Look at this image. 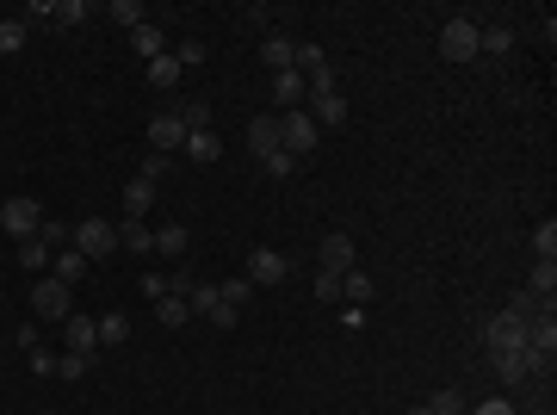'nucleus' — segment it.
Returning <instances> with one entry per match:
<instances>
[{
    "mask_svg": "<svg viewBox=\"0 0 557 415\" xmlns=\"http://www.w3.org/2000/svg\"><path fill=\"white\" fill-rule=\"evenodd\" d=\"M149 149H155V155L186 149V118H180V105H168V112H155V118H149Z\"/></svg>",
    "mask_w": 557,
    "mask_h": 415,
    "instance_id": "39448f33",
    "label": "nucleus"
},
{
    "mask_svg": "<svg viewBox=\"0 0 557 415\" xmlns=\"http://www.w3.org/2000/svg\"><path fill=\"white\" fill-rule=\"evenodd\" d=\"M533 248H539V261H557V217H545V223L533 230Z\"/></svg>",
    "mask_w": 557,
    "mask_h": 415,
    "instance_id": "473e14b6",
    "label": "nucleus"
},
{
    "mask_svg": "<svg viewBox=\"0 0 557 415\" xmlns=\"http://www.w3.org/2000/svg\"><path fill=\"white\" fill-rule=\"evenodd\" d=\"M131 44H137L149 63H155V56H168V37H161V25H137V32H131Z\"/></svg>",
    "mask_w": 557,
    "mask_h": 415,
    "instance_id": "b1692460",
    "label": "nucleus"
},
{
    "mask_svg": "<svg viewBox=\"0 0 557 415\" xmlns=\"http://www.w3.org/2000/svg\"><path fill=\"white\" fill-rule=\"evenodd\" d=\"M526 291H533V298H552V291H557V261H539V267H533V285H526Z\"/></svg>",
    "mask_w": 557,
    "mask_h": 415,
    "instance_id": "7c9ffc66",
    "label": "nucleus"
},
{
    "mask_svg": "<svg viewBox=\"0 0 557 415\" xmlns=\"http://www.w3.org/2000/svg\"><path fill=\"white\" fill-rule=\"evenodd\" d=\"M477 19L471 13H458V19H446V32H440V56L446 63H477Z\"/></svg>",
    "mask_w": 557,
    "mask_h": 415,
    "instance_id": "f257e3e1",
    "label": "nucleus"
},
{
    "mask_svg": "<svg viewBox=\"0 0 557 415\" xmlns=\"http://www.w3.org/2000/svg\"><path fill=\"white\" fill-rule=\"evenodd\" d=\"M316 143H322V131H316V118L304 112V105L278 118V149H285V155H310Z\"/></svg>",
    "mask_w": 557,
    "mask_h": 415,
    "instance_id": "f03ea898",
    "label": "nucleus"
},
{
    "mask_svg": "<svg viewBox=\"0 0 557 415\" xmlns=\"http://www.w3.org/2000/svg\"><path fill=\"white\" fill-rule=\"evenodd\" d=\"M260 168L273 173V180H285V173H298V155H285V149H273V155H267Z\"/></svg>",
    "mask_w": 557,
    "mask_h": 415,
    "instance_id": "f704fd0d",
    "label": "nucleus"
},
{
    "mask_svg": "<svg viewBox=\"0 0 557 415\" xmlns=\"http://www.w3.org/2000/svg\"><path fill=\"white\" fill-rule=\"evenodd\" d=\"M186 242H192V236H186V223H161V230H155V254H168V261H180Z\"/></svg>",
    "mask_w": 557,
    "mask_h": 415,
    "instance_id": "6ab92c4d",
    "label": "nucleus"
},
{
    "mask_svg": "<svg viewBox=\"0 0 557 415\" xmlns=\"http://www.w3.org/2000/svg\"><path fill=\"white\" fill-rule=\"evenodd\" d=\"M44 415H56V410H44Z\"/></svg>",
    "mask_w": 557,
    "mask_h": 415,
    "instance_id": "8fccbe9b",
    "label": "nucleus"
},
{
    "mask_svg": "<svg viewBox=\"0 0 557 415\" xmlns=\"http://www.w3.org/2000/svg\"><path fill=\"white\" fill-rule=\"evenodd\" d=\"M304 112L316 118V131H335V124H347V94L341 87H310Z\"/></svg>",
    "mask_w": 557,
    "mask_h": 415,
    "instance_id": "20e7f679",
    "label": "nucleus"
},
{
    "mask_svg": "<svg viewBox=\"0 0 557 415\" xmlns=\"http://www.w3.org/2000/svg\"><path fill=\"white\" fill-rule=\"evenodd\" d=\"M32 372H37V379H50V372H56V353H44V347H37V353H32Z\"/></svg>",
    "mask_w": 557,
    "mask_h": 415,
    "instance_id": "c03bdc74",
    "label": "nucleus"
},
{
    "mask_svg": "<svg viewBox=\"0 0 557 415\" xmlns=\"http://www.w3.org/2000/svg\"><path fill=\"white\" fill-rule=\"evenodd\" d=\"M13 341L25 347V353H37V322H19V335H13Z\"/></svg>",
    "mask_w": 557,
    "mask_h": 415,
    "instance_id": "de8ad7c7",
    "label": "nucleus"
},
{
    "mask_svg": "<svg viewBox=\"0 0 557 415\" xmlns=\"http://www.w3.org/2000/svg\"><path fill=\"white\" fill-rule=\"evenodd\" d=\"M248 279H254V285H278V279H285V254H278V248H254V254H248Z\"/></svg>",
    "mask_w": 557,
    "mask_h": 415,
    "instance_id": "f8f14e48",
    "label": "nucleus"
},
{
    "mask_svg": "<svg viewBox=\"0 0 557 415\" xmlns=\"http://www.w3.org/2000/svg\"><path fill=\"white\" fill-rule=\"evenodd\" d=\"M174 63H180V69H192V63H205V44H199V37H192V44H180V50H174Z\"/></svg>",
    "mask_w": 557,
    "mask_h": 415,
    "instance_id": "58836bf2",
    "label": "nucleus"
},
{
    "mask_svg": "<svg viewBox=\"0 0 557 415\" xmlns=\"http://www.w3.org/2000/svg\"><path fill=\"white\" fill-rule=\"evenodd\" d=\"M69 304H74V298H69V285H63V279H37V291H32V311L37 316H50V322H69Z\"/></svg>",
    "mask_w": 557,
    "mask_h": 415,
    "instance_id": "6e6552de",
    "label": "nucleus"
},
{
    "mask_svg": "<svg viewBox=\"0 0 557 415\" xmlns=\"http://www.w3.org/2000/svg\"><path fill=\"white\" fill-rule=\"evenodd\" d=\"M248 285H254V279H230V285H217V291H223V304H236V311H242V298H248Z\"/></svg>",
    "mask_w": 557,
    "mask_h": 415,
    "instance_id": "ea45409f",
    "label": "nucleus"
},
{
    "mask_svg": "<svg viewBox=\"0 0 557 415\" xmlns=\"http://www.w3.org/2000/svg\"><path fill=\"white\" fill-rule=\"evenodd\" d=\"M112 230H118V248H131V254H149V248H155V230H149V217H118Z\"/></svg>",
    "mask_w": 557,
    "mask_h": 415,
    "instance_id": "9b49d317",
    "label": "nucleus"
},
{
    "mask_svg": "<svg viewBox=\"0 0 557 415\" xmlns=\"http://www.w3.org/2000/svg\"><path fill=\"white\" fill-rule=\"evenodd\" d=\"M273 100H278V112H298V105L310 100V81L298 69H285V74H273Z\"/></svg>",
    "mask_w": 557,
    "mask_h": 415,
    "instance_id": "1a4fd4ad",
    "label": "nucleus"
},
{
    "mask_svg": "<svg viewBox=\"0 0 557 415\" xmlns=\"http://www.w3.org/2000/svg\"><path fill=\"white\" fill-rule=\"evenodd\" d=\"M63 335H69V353L87 360V353L100 347V322H93V316H69V322H63Z\"/></svg>",
    "mask_w": 557,
    "mask_h": 415,
    "instance_id": "4468645a",
    "label": "nucleus"
},
{
    "mask_svg": "<svg viewBox=\"0 0 557 415\" xmlns=\"http://www.w3.org/2000/svg\"><path fill=\"white\" fill-rule=\"evenodd\" d=\"M192 285H199V279H192V273H186V267H180V273H168V298H186Z\"/></svg>",
    "mask_w": 557,
    "mask_h": 415,
    "instance_id": "79ce46f5",
    "label": "nucleus"
},
{
    "mask_svg": "<svg viewBox=\"0 0 557 415\" xmlns=\"http://www.w3.org/2000/svg\"><path fill=\"white\" fill-rule=\"evenodd\" d=\"M87 19V0H56L50 6V25H81Z\"/></svg>",
    "mask_w": 557,
    "mask_h": 415,
    "instance_id": "72a5a7b5",
    "label": "nucleus"
},
{
    "mask_svg": "<svg viewBox=\"0 0 557 415\" xmlns=\"http://www.w3.org/2000/svg\"><path fill=\"white\" fill-rule=\"evenodd\" d=\"M25 50V19H0V56H19Z\"/></svg>",
    "mask_w": 557,
    "mask_h": 415,
    "instance_id": "c756f323",
    "label": "nucleus"
},
{
    "mask_svg": "<svg viewBox=\"0 0 557 415\" xmlns=\"http://www.w3.org/2000/svg\"><path fill=\"white\" fill-rule=\"evenodd\" d=\"M142 298H149V304L168 298V273H142Z\"/></svg>",
    "mask_w": 557,
    "mask_h": 415,
    "instance_id": "a19ab883",
    "label": "nucleus"
},
{
    "mask_svg": "<svg viewBox=\"0 0 557 415\" xmlns=\"http://www.w3.org/2000/svg\"><path fill=\"white\" fill-rule=\"evenodd\" d=\"M341 291H347V304L359 311V304H372V291H378V285H372V273H359V267H347V273H341Z\"/></svg>",
    "mask_w": 557,
    "mask_h": 415,
    "instance_id": "aec40b11",
    "label": "nucleus"
},
{
    "mask_svg": "<svg viewBox=\"0 0 557 415\" xmlns=\"http://www.w3.org/2000/svg\"><path fill=\"white\" fill-rule=\"evenodd\" d=\"M174 81H180V63H174V50H168V56H155V63H149V87H161V94H168Z\"/></svg>",
    "mask_w": 557,
    "mask_h": 415,
    "instance_id": "bb28decb",
    "label": "nucleus"
},
{
    "mask_svg": "<svg viewBox=\"0 0 557 415\" xmlns=\"http://www.w3.org/2000/svg\"><path fill=\"white\" fill-rule=\"evenodd\" d=\"M155 322H161V329H186V322H192L186 298H155Z\"/></svg>",
    "mask_w": 557,
    "mask_h": 415,
    "instance_id": "5701e85b",
    "label": "nucleus"
},
{
    "mask_svg": "<svg viewBox=\"0 0 557 415\" xmlns=\"http://www.w3.org/2000/svg\"><path fill=\"white\" fill-rule=\"evenodd\" d=\"M50 267H56L50 279H63V285H74V279H87V267H93V261H87L81 248H56V261H50Z\"/></svg>",
    "mask_w": 557,
    "mask_h": 415,
    "instance_id": "dca6fc26",
    "label": "nucleus"
},
{
    "mask_svg": "<svg viewBox=\"0 0 557 415\" xmlns=\"http://www.w3.org/2000/svg\"><path fill=\"white\" fill-rule=\"evenodd\" d=\"M100 341H105V347H124V341H131V316L105 311V316H100Z\"/></svg>",
    "mask_w": 557,
    "mask_h": 415,
    "instance_id": "a878e982",
    "label": "nucleus"
},
{
    "mask_svg": "<svg viewBox=\"0 0 557 415\" xmlns=\"http://www.w3.org/2000/svg\"><path fill=\"white\" fill-rule=\"evenodd\" d=\"M161 173H168V155H155V149H149V162H142V180H161Z\"/></svg>",
    "mask_w": 557,
    "mask_h": 415,
    "instance_id": "a18cd8bd",
    "label": "nucleus"
},
{
    "mask_svg": "<svg viewBox=\"0 0 557 415\" xmlns=\"http://www.w3.org/2000/svg\"><path fill=\"white\" fill-rule=\"evenodd\" d=\"M484 341H489V353H521V347H526V322L514 311L489 316V322H484Z\"/></svg>",
    "mask_w": 557,
    "mask_h": 415,
    "instance_id": "423d86ee",
    "label": "nucleus"
},
{
    "mask_svg": "<svg viewBox=\"0 0 557 415\" xmlns=\"http://www.w3.org/2000/svg\"><path fill=\"white\" fill-rule=\"evenodd\" d=\"M37 223H44L37 199H6V205H0V230H6V236H19V242H32Z\"/></svg>",
    "mask_w": 557,
    "mask_h": 415,
    "instance_id": "0eeeda50",
    "label": "nucleus"
},
{
    "mask_svg": "<svg viewBox=\"0 0 557 415\" xmlns=\"http://www.w3.org/2000/svg\"><path fill=\"white\" fill-rule=\"evenodd\" d=\"M69 248H81L87 261H105V254H118V230L105 223V217H81L74 223V242Z\"/></svg>",
    "mask_w": 557,
    "mask_h": 415,
    "instance_id": "7ed1b4c3",
    "label": "nucleus"
},
{
    "mask_svg": "<svg viewBox=\"0 0 557 415\" xmlns=\"http://www.w3.org/2000/svg\"><path fill=\"white\" fill-rule=\"evenodd\" d=\"M316 298L335 304V298H341V273H316Z\"/></svg>",
    "mask_w": 557,
    "mask_h": 415,
    "instance_id": "4c0bfd02",
    "label": "nucleus"
},
{
    "mask_svg": "<svg viewBox=\"0 0 557 415\" xmlns=\"http://www.w3.org/2000/svg\"><path fill=\"white\" fill-rule=\"evenodd\" d=\"M471 415H521V410H514V403H502V397H489V403H477Z\"/></svg>",
    "mask_w": 557,
    "mask_h": 415,
    "instance_id": "37998d69",
    "label": "nucleus"
},
{
    "mask_svg": "<svg viewBox=\"0 0 557 415\" xmlns=\"http://www.w3.org/2000/svg\"><path fill=\"white\" fill-rule=\"evenodd\" d=\"M495 379H502V384H521L526 379V347H521V353H495Z\"/></svg>",
    "mask_w": 557,
    "mask_h": 415,
    "instance_id": "cd10ccee",
    "label": "nucleus"
},
{
    "mask_svg": "<svg viewBox=\"0 0 557 415\" xmlns=\"http://www.w3.org/2000/svg\"><path fill=\"white\" fill-rule=\"evenodd\" d=\"M347 267H353V236L347 230L322 236V273H347Z\"/></svg>",
    "mask_w": 557,
    "mask_h": 415,
    "instance_id": "ddd939ff",
    "label": "nucleus"
},
{
    "mask_svg": "<svg viewBox=\"0 0 557 415\" xmlns=\"http://www.w3.org/2000/svg\"><path fill=\"white\" fill-rule=\"evenodd\" d=\"M37 242L50 248V254H56V248H69V242H74V223H63V217H44V223H37Z\"/></svg>",
    "mask_w": 557,
    "mask_h": 415,
    "instance_id": "412c9836",
    "label": "nucleus"
},
{
    "mask_svg": "<svg viewBox=\"0 0 557 415\" xmlns=\"http://www.w3.org/2000/svg\"><path fill=\"white\" fill-rule=\"evenodd\" d=\"M403 415H427V403H415V410H403Z\"/></svg>",
    "mask_w": 557,
    "mask_h": 415,
    "instance_id": "09e8293b",
    "label": "nucleus"
},
{
    "mask_svg": "<svg viewBox=\"0 0 557 415\" xmlns=\"http://www.w3.org/2000/svg\"><path fill=\"white\" fill-rule=\"evenodd\" d=\"M278 149V118H248V155H273Z\"/></svg>",
    "mask_w": 557,
    "mask_h": 415,
    "instance_id": "2eb2a0df",
    "label": "nucleus"
},
{
    "mask_svg": "<svg viewBox=\"0 0 557 415\" xmlns=\"http://www.w3.org/2000/svg\"><path fill=\"white\" fill-rule=\"evenodd\" d=\"M149 205H155V180H131V186H124V217H149Z\"/></svg>",
    "mask_w": 557,
    "mask_h": 415,
    "instance_id": "f3484780",
    "label": "nucleus"
},
{
    "mask_svg": "<svg viewBox=\"0 0 557 415\" xmlns=\"http://www.w3.org/2000/svg\"><path fill=\"white\" fill-rule=\"evenodd\" d=\"M81 372H87V360H81V353H56V379H81Z\"/></svg>",
    "mask_w": 557,
    "mask_h": 415,
    "instance_id": "c9c22d12",
    "label": "nucleus"
},
{
    "mask_svg": "<svg viewBox=\"0 0 557 415\" xmlns=\"http://www.w3.org/2000/svg\"><path fill=\"white\" fill-rule=\"evenodd\" d=\"M105 19H118L124 32H137V25H142V6H137V0H112V6H105Z\"/></svg>",
    "mask_w": 557,
    "mask_h": 415,
    "instance_id": "2f4dec72",
    "label": "nucleus"
},
{
    "mask_svg": "<svg viewBox=\"0 0 557 415\" xmlns=\"http://www.w3.org/2000/svg\"><path fill=\"white\" fill-rule=\"evenodd\" d=\"M291 50H298L291 37H260V63H267L273 74H285V69H291Z\"/></svg>",
    "mask_w": 557,
    "mask_h": 415,
    "instance_id": "a211bd4d",
    "label": "nucleus"
},
{
    "mask_svg": "<svg viewBox=\"0 0 557 415\" xmlns=\"http://www.w3.org/2000/svg\"><path fill=\"white\" fill-rule=\"evenodd\" d=\"M44 261H50V248L37 242V236H32V242H19V267H44Z\"/></svg>",
    "mask_w": 557,
    "mask_h": 415,
    "instance_id": "e433bc0d",
    "label": "nucleus"
},
{
    "mask_svg": "<svg viewBox=\"0 0 557 415\" xmlns=\"http://www.w3.org/2000/svg\"><path fill=\"white\" fill-rule=\"evenodd\" d=\"M427 415H471V403H464L458 390H434V397H427Z\"/></svg>",
    "mask_w": 557,
    "mask_h": 415,
    "instance_id": "c85d7f7f",
    "label": "nucleus"
},
{
    "mask_svg": "<svg viewBox=\"0 0 557 415\" xmlns=\"http://www.w3.org/2000/svg\"><path fill=\"white\" fill-rule=\"evenodd\" d=\"M514 50V32L508 25H489V32H477V56H508Z\"/></svg>",
    "mask_w": 557,
    "mask_h": 415,
    "instance_id": "4be33fe9",
    "label": "nucleus"
},
{
    "mask_svg": "<svg viewBox=\"0 0 557 415\" xmlns=\"http://www.w3.org/2000/svg\"><path fill=\"white\" fill-rule=\"evenodd\" d=\"M217 304H223L217 285H192V291H186V311H192V316H217Z\"/></svg>",
    "mask_w": 557,
    "mask_h": 415,
    "instance_id": "393cba45",
    "label": "nucleus"
},
{
    "mask_svg": "<svg viewBox=\"0 0 557 415\" xmlns=\"http://www.w3.org/2000/svg\"><path fill=\"white\" fill-rule=\"evenodd\" d=\"M210 322H217V329H236V322H242V311H236V304H217V316H210Z\"/></svg>",
    "mask_w": 557,
    "mask_h": 415,
    "instance_id": "49530a36",
    "label": "nucleus"
},
{
    "mask_svg": "<svg viewBox=\"0 0 557 415\" xmlns=\"http://www.w3.org/2000/svg\"><path fill=\"white\" fill-rule=\"evenodd\" d=\"M186 155H192V168H217L223 162V137L217 131H186Z\"/></svg>",
    "mask_w": 557,
    "mask_h": 415,
    "instance_id": "9d476101",
    "label": "nucleus"
}]
</instances>
